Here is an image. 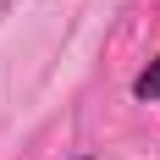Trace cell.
Masks as SVG:
<instances>
[{
	"label": "cell",
	"mask_w": 160,
	"mask_h": 160,
	"mask_svg": "<svg viewBox=\"0 0 160 160\" xmlns=\"http://www.w3.org/2000/svg\"><path fill=\"white\" fill-rule=\"evenodd\" d=\"M132 94H138V99H160V55H155V61L144 66V72H138V83H132Z\"/></svg>",
	"instance_id": "obj_1"
}]
</instances>
